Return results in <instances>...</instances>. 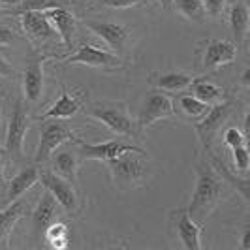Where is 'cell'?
Here are the masks:
<instances>
[{
    "label": "cell",
    "mask_w": 250,
    "mask_h": 250,
    "mask_svg": "<svg viewBox=\"0 0 250 250\" xmlns=\"http://www.w3.org/2000/svg\"><path fill=\"white\" fill-rule=\"evenodd\" d=\"M15 40H19L17 28L8 23H0V47H10Z\"/></svg>",
    "instance_id": "cell-32"
},
{
    "label": "cell",
    "mask_w": 250,
    "mask_h": 250,
    "mask_svg": "<svg viewBox=\"0 0 250 250\" xmlns=\"http://www.w3.org/2000/svg\"><path fill=\"white\" fill-rule=\"evenodd\" d=\"M40 183V167L38 164L23 166L10 181H4V200L2 203L8 205L12 201L19 200L21 196H25L32 187H36Z\"/></svg>",
    "instance_id": "cell-21"
},
{
    "label": "cell",
    "mask_w": 250,
    "mask_h": 250,
    "mask_svg": "<svg viewBox=\"0 0 250 250\" xmlns=\"http://www.w3.org/2000/svg\"><path fill=\"white\" fill-rule=\"evenodd\" d=\"M88 2H90V0H87V4H88Z\"/></svg>",
    "instance_id": "cell-41"
},
{
    "label": "cell",
    "mask_w": 250,
    "mask_h": 250,
    "mask_svg": "<svg viewBox=\"0 0 250 250\" xmlns=\"http://www.w3.org/2000/svg\"><path fill=\"white\" fill-rule=\"evenodd\" d=\"M173 102V113H175L177 119L190 123V125H196L205 119V115L209 113L211 105L205 104V102L198 100L194 94L190 92H177L175 98H171Z\"/></svg>",
    "instance_id": "cell-22"
},
{
    "label": "cell",
    "mask_w": 250,
    "mask_h": 250,
    "mask_svg": "<svg viewBox=\"0 0 250 250\" xmlns=\"http://www.w3.org/2000/svg\"><path fill=\"white\" fill-rule=\"evenodd\" d=\"M250 88V68L249 66H245L243 70H241V74L237 75V79H235V90H245V92H249Z\"/></svg>",
    "instance_id": "cell-33"
},
{
    "label": "cell",
    "mask_w": 250,
    "mask_h": 250,
    "mask_svg": "<svg viewBox=\"0 0 250 250\" xmlns=\"http://www.w3.org/2000/svg\"><path fill=\"white\" fill-rule=\"evenodd\" d=\"M64 64L66 66L81 64V66L105 70V72H115V70L126 68V62H123V59L119 55H113L94 43H85V42H81L79 45H75L74 49L70 51V57L64 59Z\"/></svg>",
    "instance_id": "cell-13"
},
{
    "label": "cell",
    "mask_w": 250,
    "mask_h": 250,
    "mask_svg": "<svg viewBox=\"0 0 250 250\" xmlns=\"http://www.w3.org/2000/svg\"><path fill=\"white\" fill-rule=\"evenodd\" d=\"M59 209H61V205L51 196L49 190L43 188L36 207L32 209V214H30V220H32V239L36 243L43 239V231L47 229V226H51L55 220H59V214H61Z\"/></svg>",
    "instance_id": "cell-20"
},
{
    "label": "cell",
    "mask_w": 250,
    "mask_h": 250,
    "mask_svg": "<svg viewBox=\"0 0 250 250\" xmlns=\"http://www.w3.org/2000/svg\"><path fill=\"white\" fill-rule=\"evenodd\" d=\"M26 211H28V207L21 198L4 205V209L0 211V247L8 245L12 231L15 229V226L19 224V220L26 214Z\"/></svg>",
    "instance_id": "cell-24"
},
{
    "label": "cell",
    "mask_w": 250,
    "mask_h": 250,
    "mask_svg": "<svg viewBox=\"0 0 250 250\" xmlns=\"http://www.w3.org/2000/svg\"><path fill=\"white\" fill-rule=\"evenodd\" d=\"M43 241L51 249L62 250L70 247V226L62 220H55L47 229L43 231Z\"/></svg>",
    "instance_id": "cell-27"
},
{
    "label": "cell",
    "mask_w": 250,
    "mask_h": 250,
    "mask_svg": "<svg viewBox=\"0 0 250 250\" xmlns=\"http://www.w3.org/2000/svg\"><path fill=\"white\" fill-rule=\"evenodd\" d=\"M25 0H0V6H13V8H17V6H21Z\"/></svg>",
    "instance_id": "cell-37"
},
{
    "label": "cell",
    "mask_w": 250,
    "mask_h": 250,
    "mask_svg": "<svg viewBox=\"0 0 250 250\" xmlns=\"http://www.w3.org/2000/svg\"><path fill=\"white\" fill-rule=\"evenodd\" d=\"M77 150L81 154L83 160H96V162H109L113 158L121 156L126 150H139L143 147H139L134 143V139L128 138H115V139H107V141H102V143H87L83 139H79L77 143Z\"/></svg>",
    "instance_id": "cell-16"
},
{
    "label": "cell",
    "mask_w": 250,
    "mask_h": 250,
    "mask_svg": "<svg viewBox=\"0 0 250 250\" xmlns=\"http://www.w3.org/2000/svg\"><path fill=\"white\" fill-rule=\"evenodd\" d=\"M28 107L21 94L13 92V104L10 105L8 123L4 132V152L6 158L13 164H21L25 160V139L28 132Z\"/></svg>",
    "instance_id": "cell-5"
},
{
    "label": "cell",
    "mask_w": 250,
    "mask_h": 250,
    "mask_svg": "<svg viewBox=\"0 0 250 250\" xmlns=\"http://www.w3.org/2000/svg\"><path fill=\"white\" fill-rule=\"evenodd\" d=\"M88 94L83 88H68V85L61 83V94L55 100L47 111L42 115H36V121H45V119H74L79 113H85L88 105Z\"/></svg>",
    "instance_id": "cell-15"
},
{
    "label": "cell",
    "mask_w": 250,
    "mask_h": 250,
    "mask_svg": "<svg viewBox=\"0 0 250 250\" xmlns=\"http://www.w3.org/2000/svg\"><path fill=\"white\" fill-rule=\"evenodd\" d=\"M192 166L196 173V183L187 209L196 222L205 224L209 216L231 196L233 187L214 167L213 162L207 158V154H201L198 149L194 150Z\"/></svg>",
    "instance_id": "cell-1"
},
{
    "label": "cell",
    "mask_w": 250,
    "mask_h": 250,
    "mask_svg": "<svg viewBox=\"0 0 250 250\" xmlns=\"http://www.w3.org/2000/svg\"><path fill=\"white\" fill-rule=\"evenodd\" d=\"M49 160L51 171H55L57 175L77 185V175H79V167L83 164V158H81L75 143H66L62 147H59L49 156Z\"/></svg>",
    "instance_id": "cell-19"
},
{
    "label": "cell",
    "mask_w": 250,
    "mask_h": 250,
    "mask_svg": "<svg viewBox=\"0 0 250 250\" xmlns=\"http://www.w3.org/2000/svg\"><path fill=\"white\" fill-rule=\"evenodd\" d=\"M0 77L2 79H15L17 77V72H15V68H13L10 61L0 53Z\"/></svg>",
    "instance_id": "cell-34"
},
{
    "label": "cell",
    "mask_w": 250,
    "mask_h": 250,
    "mask_svg": "<svg viewBox=\"0 0 250 250\" xmlns=\"http://www.w3.org/2000/svg\"><path fill=\"white\" fill-rule=\"evenodd\" d=\"M171 119H175L171 96L164 90L150 88L143 96L138 115H136V125H138L139 132L143 134L149 126L156 125L160 121H171Z\"/></svg>",
    "instance_id": "cell-12"
},
{
    "label": "cell",
    "mask_w": 250,
    "mask_h": 250,
    "mask_svg": "<svg viewBox=\"0 0 250 250\" xmlns=\"http://www.w3.org/2000/svg\"><path fill=\"white\" fill-rule=\"evenodd\" d=\"M160 6H162V10H169L171 8V0H156Z\"/></svg>",
    "instance_id": "cell-39"
},
{
    "label": "cell",
    "mask_w": 250,
    "mask_h": 250,
    "mask_svg": "<svg viewBox=\"0 0 250 250\" xmlns=\"http://www.w3.org/2000/svg\"><path fill=\"white\" fill-rule=\"evenodd\" d=\"M6 152H4V147L0 145V177H4V171H6Z\"/></svg>",
    "instance_id": "cell-36"
},
{
    "label": "cell",
    "mask_w": 250,
    "mask_h": 250,
    "mask_svg": "<svg viewBox=\"0 0 250 250\" xmlns=\"http://www.w3.org/2000/svg\"><path fill=\"white\" fill-rule=\"evenodd\" d=\"M0 190L4 192V177H0Z\"/></svg>",
    "instance_id": "cell-40"
},
{
    "label": "cell",
    "mask_w": 250,
    "mask_h": 250,
    "mask_svg": "<svg viewBox=\"0 0 250 250\" xmlns=\"http://www.w3.org/2000/svg\"><path fill=\"white\" fill-rule=\"evenodd\" d=\"M222 145L226 150L239 147V145H249V136H245V132L241 130L239 125H229L224 126V134H222Z\"/></svg>",
    "instance_id": "cell-30"
},
{
    "label": "cell",
    "mask_w": 250,
    "mask_h": 250,
    "mask_svg": "<svg viewBox=\"0 0 250 250\" xmlns=\"http://www.w3.org/2000/svg\"><path fill=\"white\" fill-rule=\"evenodd\" d=\"M239 47L233 40H200L194 49V70L200 75L214 74L222 66L235 62Z\"/></svg>",
    "instance_id": "cell-6"
},
{
    "label": "cell",
    "mask_w": 250,
    "mask_h": 250,
    "mask_svg": "<svg viewBox=\"0 0 250 250\" xmlns=\"http://www.w3.org/2000/svg\"><path fill=\"white\" fill-rule=\"evenodd\" d=\"M156 0H90L88 8H105V10H134V8H147Z\"/></svg>",
    "instance_id": "cell-28"
},
{
    "label": "cell",
    "mask_w": 250,
    "mask_h": 250,
    "mask_svg": "<svg viewBox=\"0 0 250 250\" xmlns=\"http://www.w3.org/2000/svg\"><path fill=\"white\" fill-rule=\"evenodd\" d=\"M81 23L94 36L100 38L105 45H109L119 57H125L132 47V28L128 25L104 21V19H92V17H83Z\"/></svg>",
    "instance_id": "cell-14"
},
{
    "label": "cell",
    "mask_w": 250,
    "mask_h": 250,
    "mask_svg": "<svg viewBox=\"0 0 250 250\" xmlns=\"http://www.w3.org/2000/svg\"><path fill=\"white\" fill-rule=\"evenodd\" d=\"M188 90H190V94H194L198 100L205 102V104H209V105L222 102L226 96L229 94L222 85L211 81L207 75H196V79L192 81V85L188 87Z\"/></svg>",
    "instance_id": "cell-25"
},
{
    "label": "cell",
    "mask_w": 250,
    "mask_h": 250,
    "mask_svg": "<svg viewBox=\"0 0 250 250\" xmlns=\"http://www.w3.org/2000/svg\"><path fill=\"white\" fill-rule=\"evenodd\" d=\"M79 136L72 126L68 125V121L64 119H45L42 121V130H40V143L34 152V164H43L49 160V156L66 143H77Z\"/></svg>",
    "instance_id": "cell-11"
},
{
    "label": "cell",
    "mask_w": 250,
    "mask_h": 250,
    "mask_svg": "<svg viewBox=\"0 0 250 250\" xmlns=\"http://www.w3.org/2000/svg\"><path fill=\"white\" fill-rule=\"evenodd\" d=\"M6 94H8V90L4 87H0V126H2V102L6 98Z\"/></svg>",
    "instance_id": "cell-38"
},
{
    "label": "cell",
    "mask_w": 250,
    "mask_h": 250,
    "mask_svg": "<svg viewBox=\"0 0 250 250\" xmlns=\"http://www.w3.org/2000/svg\"><path fill=\"white\" fill-rule=\"evenodd\" d=\"M171 8H175L179 15H183L187 21L203 25L209 17L203 8V0H171Z\"/></svg>",
    "instance_id": "cell-26"
},
{
    "label": "cell",
    "mask_w": 250,
    "mask_h": 250,
    "mask_svg": "<svg viewBox=\"0 0 250 250\" xmlns=\"http://www.w3.org/2000/svg\"><path fill=\"white\" fill-rule=\"evenodd\" d=\"M85 115L121 138L143 141V134L139 132L136 119H132L125 102H94L87 105Z\"/></svg>",
    "instance_id": "cell-3"
},
{
    "label": "cell",
    "mask_w": 250,
    "mask_h": 250,
    "mask_svg": "<svg viewBox=\"0 0 250 250\" xmlns=\"http://www.w3.org/2000/svg\"><path fill=\"white\" fill-rule=\"evenodd\" d=\"M241 111V102L237 94H228L224 100L213 104L209 113L205 115V119L194 125V130L198 134V139L201 145L207 149H213V141L218 136V132L228 126Z\"/></svg>",
    "instance_id": "cell-7"
},
{
    "label": "cell",
    "mask_w": 250,
    "mask_h": 250,
    "mask_svg": "<svg viewBox=\"0 0 250 250\" xmlns=\"http://www.w3.org/2000/svg\"><path fill=\"white\" fill-rule=\"evenodd\" d=\"M40 183L43 185L45 190H49L51 196L57 200V203L61 205V209L64 211L66 216L77 218L83 213L87 203H85V198L79 192L75 183L66 181L51 169H40Z\"/></svg>",
    "instance_id": "cell-10"
},
{
    "label": "cell",
    "mask_w": 250,
    "mask_h": 250,
    "mask_svg": "<svg viewBox=\"0 0 250 250\" xmlns=\"http://www.w3.org/2000/svg\"><path fill=\"white\" fill-rule=\"evenodd\" d=\"M45 13V17L49 19L53 28L57 30V34L61 36L64 49L70 51L77 45V28H79V19L74 12H70L68 8L62 6H53V8H45L42 10Z\"/></svg>",
    "instance_id": "cell-17"
},
{
    "label": "cell",
    "mask_w": 250,
    "mask_h": 250,
    "mask_svg": "<svg viewBox=\"0 0 250 250\" xmlns=\"http://www.w3.org/2000/svg\"><path fill=\"white\" fill-rule=\"evenodd\" d=\"M196 75L185 72V70H169V72H150L149 74V85L152 88L164 90L167 94H177L188 90Z\"/></svg>",
    "instance_id": "cell-23"
},
{
    "label": "cell",
    "mask_w": 250,
    "mask_h": 250,
    "mask_svg": "<svg viewBox=\"0 0 250 250\" xmlns=\"http://www.w3.org/2000/svg\"><path fill=\"white\" fill-rule=\"evenodd\" d=\"M224 17L228 21V26L231 30L233 42L237 47H247L249 42V30H250V10L247 0H228L226 4Z\"/></svg>",
    "instance_id": "cell-18"
},
{
    "label": "cell",
    "mask_w": 250,
    "mask_h": 250,
    "mask_svg": "<svg viewBox=\"0 0 250 250\" xmlns=\"http://www.w3.org/2000/svg\"><path fill=\"white\" fill-rule=\"evenodd\" d=\"M226 4H228V0H203V8L207 12V17H213V19L224 17Z\"/></svg>",
    "instance_id": "cell-31"
},
{
    "label": "cell",
    "mask_w": 250,
    "mask_h": 250,
    "mask_svg": "<svg viewBox=\"0 0 250 250\" xmlns=\"http://www.w3.org/2000/svg\"><path fill=\"white\" fill-rule=\"evenodd\" d=\"M205 224L196 222L187 207H175L167 214V235L177 249L201 250L203 249Z\"/></svg>",
    "instance_id": "cell-9"
},
{
    "label": "cell",
    "mask_w": 250,
    "mask_h": 250,
    "mask_svg": "<svg viewBox=\"0 0 250 250\" xmlns=\"http://www.w3.org/2000/svg\"><path fill=\"white\" fill-rule=\"evenodd\" d=\"M239 249L249 250L250 249V220L249 216L243 220V229H241V243L237 245Z\"/></svg>",
    "instance_id": "cell-35"
},
{
    "label": "cell",
    "mask_w": 250,
    "mask_h": 250,
    "mask_svg": "<svg viewBox=\"0 0 250 250\" xmlns=\"http://www.w3.org/2000/svg\"><path fill=\"white\" fill-rule=\"evenodd\" d=\"M231 154V171L237 175H247L249 173V164H250V154H249V145H239L233 149L228 150Z\"/></svg>",
    "instance_id": "cell-29"
},
{
    "label": "cell",
    "mask_w": 250,
    "mask_h": 250,
    "mask_svg": "<svg viewBox=\"0 0 250 250\" xmlns=\"http://www.w3.org/2000/svg\"><path fill=\"white\" fill-rule=\"evenodd\" d=\"M12 15L17 19V26L23 30V34L26 36L30 47L34 51L53 53L49 49L64 47L61 36L57 34V30L53 28L49 19L45 17V13L42 10H19V8H15Z\"/></svg>",
    "instance_id": "cell-4"
},
{
    "label": "cell",
    "mask_w": 250,
    "mask_h": 250,
    "mask_svg": "<svg viewBox=\"0 0 250 250\" xmlns=\"http://www.w3.org/2000/svg\"><path fill=\"white\" fill-rule=\"evenodd\" d=\"M57 53L34 51L25 62V72L21 75V96L26 107L32 109L43 102V88H45V64L55 61Z\"/></svg>",
    "instance_id": "cell-8"
},
{
    "label": "cell",
    "mask_w": 250,
    "mask_h": 250,
    "mask_svg": "<svg viewBox=\"0 0 250 250\" xmlns=\"http://www.w3.org/2000/svg\"><path fill=\"white\" fill-rule=\"evenodd\" d=\"M104 166L109 169L113 187L121 192L145 187L154 175V166L145 149L126 150Z\"/></svg>",
    "instance_id": "cell-2"
}]
</instances>
